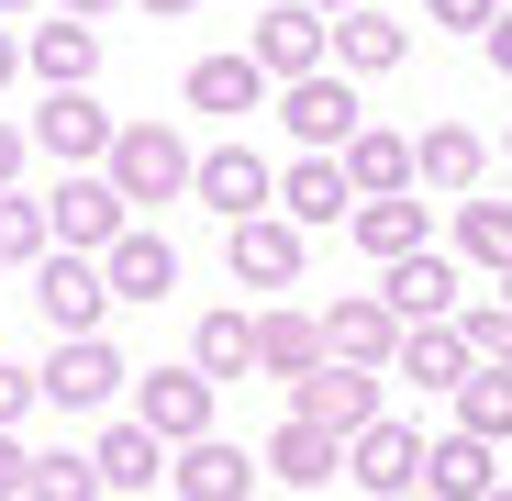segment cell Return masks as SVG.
<instances>
[{"label":"cell","mask_w":512,"mask_h":501,"mask_svg":"<svg viewBox=\"0 0 512 501\" xmlns=\"http://www.w3.org/2000/svg\"><path fill=\"white\" fill-rule=\"evenodd\" d=\"M423 468H435V435H412V424H379L368 435H346V479L368 490V501H423Z\"/></svg>","instance_id":"1"},{"label":"cell","mask_w":512,"mask_h":501,"mask_svg":"<svg viewBox=\"0 0 512 501\" xmlns=\"http://www.w3.org/2000/svg\"><path fill=\"white\" fill-rule=\"evenodd\" d=\"M34 312H45L56 346H67V334H101V312H112V268H101V257H67V245H56V257L34 268Z\"/></svg>","instance_id":"2"},{"label":"cell","mask_w":512,"mask_h":501,"mask_svg":"<svg viewBox=\"0 0 512 501\" xmlns=\"http://www.w3.org/2000/svg\"><path fill=\"white\" fill-rule=\"evenodd\" d=\"M201 179V156L167 134V123H123V145H112V190L123 201H179Z\"/></svg>","instance_id":"3"},{"label":"cell","mask_w":512,"mask_h":501,"mask_svg":"<svg viewBox=\"0 0 512 501\" xmlns=\"http://www.w3.org/2000/svg\"><path fill=\"white\" fill-rule=\"evenodd\" d=\"M45 223H56V245H67V257H112V245L134 234V223H123V190H112V179H90V167L45 190Z\"/></svg>","instance_id":"4"},{"label":"cell","mask_w":512,"mask_h":501,"mask_svg":"<svg viewBox=\"0 0 512 501\" xmlns=\"http://www.w3.org/2000/svg\"><path fill=\"white\" fill-rule=\"evenodd\" d=\"M401 334H412V323H401L379 290H346V301L323 312V357H334V368H379V379H390V368H401Z\"/></svg>","instance_id":"5"},{"label":"cell","mask_w":512,"mask_h":501,"mask_svg":"<svg viewBox=\"0 0 512 501\" xmlns=\"http://www.w3.org/2000/svg\"><path fill=\"white\" fill-rule=\"evenodd\" d=\"M245 56L268 67V78H323V56H334V23L312 12V0H279V12H256V34H245Z\"/></svg>","instance_id":"6"},{"label":"cell","mask_w":512,"mask_h":501,"mask_svg":"<svg viewBox=\"0 0 512 501\" xmlns=\"http://www.w3.org/2000/svg\"><path fill=\"white\" fill-rule=\"evenodd\" d=\"M279 123L301 134V156H346V145L368 134V112H357V78H301V90H279Z\"/></svg>","instance_id":"7"},{"label":"cell","mask_w":512,"mask_h":501,"mask_svg":"<svg viewBox=\"0 0 512 501\" xmlns=\"http://www.w3.org/2000/svg\"><path fill=\"white\" fill-rule=\"evenodd\" d=\"M45 401L56 412H101L112 390H123V346H112V334H67V346H45Z\"/></svg>","instance_id":"8"},{"label":"cell","mask_w":512,"mask_h":501,"mask_svg":"<svg viewBox=\"0 0 512 501\" xmlns=\"http://www.w3.org/2000/svg\"><path fill=\"white\" fill-rule=\"evenodd\" d=\"M34 145L56 156V167H112V145H123V123L90 101V90H45V112H34Z\"/></svg>","instance_id":"9"},{"label":"cell","mask_w":512,"mask_h":501,"mask_svg":"<svg viewBox=\"0 0 512 501\" xmlns=\"http://www.w3.org/2000/svg\"><path fill=\"white\" fill-rule=\"evenodd\" d=\"M134 424L167 435V446H201V435H212V379H201V368H145V379H134Z\"/></svg>","instance_id":"10"},{"label":"cell","mask_w":512,"mask_h":501,"mask_svg":"<svg viewBox=\"0 0 512 501\" xmlns=\"http://www.w3.org/2000/svg\"><path fill=\"white\" fill-rule=\"evenodd\" d=\"M290 412H301V424H323V435H368L390 401H379V368H334V357H323V368L290 390Z\"/></svg>","instance_id":"11"},{"label":"cell","mask_w":512,"mask_h":501,"mask_svg":"<svg viewBox=\"0 0 512 501\" xmlns=\"http://www.w3.org/2000/svg\"><path fill=\"white\" fill-rule=\"evenodd\" d=\"M301 245H312V234H301L290 212H256V223L223 234V268H234L245 290H290V279H301Z\"/></svg>","instance_id":"12"},{"label":"cell","mask_w":512,"mask_h":501,"mask_svg":"<svg viewBox=\"0 0 512 501\" xmlns=\"http://www.w3.org/2000/svg\"><path fill=\"white\" fill-rule=\"evenodd\" d=\"M190 190H201V201H212L223 223H256V212H268V201H279V167H268V156H256V145H212Z\"/></svg>","instance_id":"13"},{"label":"cell","mask_w":512,"mask_h":501,"mask_svg":"<svg viewBox=\"0 0 512 501\" xmlns=\"http://www.w3.org/2000/svg\"><path fill=\"white\" fill-rule=\"evenodd\" d=\"M279 212H290L301 234L357 223V179H346V156H290V167H279Z\"/></svg>","instance_id":"14"},{"label":"cell","mask_w":512,"mask_h":501,"mask_svg":"<svg viewBox=\"0 0 512 501\" xmlns=\"http://www.w3.org/2000/svg\"><path fill=\"white\" fill-rule=\"evenodd\" d=\"M256 468H268V457H245V446L201 435V446L167 457V490H179V501H256Z\"/></svg>","instance_id":"15"},{"label":"cell","mask_w":512,"mask_h":501,"mask_svg":"<svg viewBox=\"0 0 512 501\" xmlns=\"http://www.w3.org/2000/svg\"><path fill=\"white\" fill-rule=\"evenodd\" d=\"M401 379H423V390H446V401H457V390L479 379L468 323H412V334H401Z\"/></svg>","instance_id":"16"},{"label":"cell","mask_w":512,"mask_h":501,"mask_svg":"<svg viewBox=\"0 0 512 501\" xmlns=\"http://www.w3.org/2000/svg\"><path fill=\"white\" fill-rule=\"evenodd\" d=\"M23 67L45 78V90H90V67H101V23H67V12L34 23V34H23Z\"/></svg>","instance_id":"17"},{"label":"cell","mask_w":512,"mask_h":501,"mask_svg":"<svg viewBox=\"0 0 512 501\" xmlns=\"http://www.w3.org/2000/svg\"><path fill=\"white\" fill-rule=\"evenodd\" d=\"M379 279H390L379 301H390L401 323H457V257L423 245V257H401V268H379Z\"/></svg>","instance_id":"18"},{"label":"cell","mask_w":512,"mask_h":501,"mask_svg":"<svg viewBox=\"0 0 512 501\" xmlns=\"http://www.w3.org/2000/svg\"><path fill=\"white\" fill-rule=\"evenodd\" d=\"M401 56H412V23H401V12H379V0L334 23V67H346V78H390Z\"/></svg>","instance_id":"19"},{"label":"cell","mask_w":512,"mask_h":501,"mask_svg":"<svg viewBox=\"0 0 512 501\" xmlns=\"http://www.w3.org/2000/svg\"><path fill=\"white\" fill-rule=\"evenodd\" d=\"M167 457H179V446H167V435H145L134 412H123V424H112V435L90 446V468H101V490H123V501H134V490H156V479H167Z\"/></svg>","instance_id":"20"},{"label":"cell","mask_w":512,"mask_h":501,"mask_svg":"<svg viewBox=\"0 0 512 501\" xmlns=\"http://www.w3.org/2000/svg\"><path fill=\"white\" fill-rule=\"evenodd\" d=\"M323 368V312H256V379H312Z\"/></svg>","instance_id":"21"},{"label":"cell","mask_w":512,"mask_h":501,"mask_svg":"<svg viewBox=\"0 0 512 501\" xmlns=\"http://www.w3.org/2000/svg\"><path fill=\"white\" fill-rule=\"evenodd\" d=\"M101 268H112V301H167V290H179V245H167L156 223H134Z\"/></svg>","instance_id":"22"},{"label":"cell","mask_w":512,"mask_h":501,"mask_svg":"<svg viewBox=\"0 0 512 501\" xmlns=\"http://www.w3.org/2000/svg\"><path fill=\"white\" fill-rule=\"evenodd\" d=\"M346 179H357V201H401V190L423 179V145H401L390 123H368V134L346 145Z\"/></svg>","instance_id":"23"},{"label":"cell","mask_w":512,"mask_h":501,"mask_svg":"<svg viewBox=\"0 0 512 501\" xmlns=\"http://www.w3.org/2000/svg\"><path fill=\"white\" fill-rule=\"evenodd\" d=\"M268 479H290V490H323V479H346V435H323V424H290L268 435Z\"/></svg>","instance_id":"24"},{"label":"cell","mask_w":512,"mask_h":501,"mask_svg":"<svg viewBox=\"0 0 512 501\" xmlns=\"http://www.w3.org/2000/svg\"><path fill=\"white\" fill-rule=\"evenodd\" d=\"M490 490H501V468H490V446L446 424V435H435V468H423V501H490Z\"/></svg>","instance_id":"25"},{"label":"cell","mask_w":512,"mask_h":501,"mask_svg":"<svg viewBox=\"0 0 512 501\" xmlns=\"http://www.w3.org/2000/svg\"><path fill=\"white\" fill-rule=\"evenodd\" d=\"M256 90H268V67H256V56H190V78H179L190 112H256Z\"/></svg>","instance_id":"26"},{"label":"cell","mask_w":512,"mask_h":501,"mask_svg":"<svg viewBox=\"0 0 512 501\" xmlns=\"http://www.w3.org/2000/svg\"><path fill=\"white\" fill-rule=\"evenodd\" d=\"M479 167H490L479 123H435V134H423V190H446V201H479Z\"/></svg>","instance_id":"27"},{"label":"cell","mask_w":512,"mask_h":501,"mask_svg":"<svg viewBox=\"0 0 512 501\" xmlns=\"http://www.w3.org/2000/svg\"><path fill=\"white\" fill-rule=\"evenodd\" d=\"M357 257H379V268H401V257H423V201H357Z\"/></svg>","instance_id":"28"},{"label":"cell","mask_w":512,"mask_h":501,"mask_svg":"<svg viewBox=\"0 0 512 501\" xmlns=\"http://www.w3.org/2000/svg\"><path fill=\"white\" fill-rule=\"evenodd\" d=\"M190 368H201V379H256V312H201Z\"/></svg>","instance_id":"29"},{"label":"cell","mask_w":512,"mask_h":501,"mask_svg":"<svg viewBox=\"0 0 512 501\" xmlns=\"http://www.w3.org/2000/svg\"><path fill=\"white\" fill-rule=\"evenodd\" d=\"M457 257L468 268H490V279H512V201H457Z\"/></svg>","instance_id":"30"},{"label":"cell","mask_w":512,"mask_h":501,"mask_svg":"<svg viewBox=\"0 0 512 501\" xmlns=\"http://www.w3.org/2000/svg\"><path fill=\"white\" fill-rule=\"evenodd\" d=\"M457 435H479V446H512V368H479V379L457 390Z\"/></svg>","instance_id":"31"},{"label":"cell","mask_w":512,"mask_h":501,"mask_svg":"<svg viewBox=\"0 0 512 501\" xmlns=\"http://www.w3.org/2000/svg\"><path fill=\"white\" fill-rule=\"evenodd\" d=\"M45 257H56V223H45V201L0 190V268H45Z\"/></svg>","instance_id":"32"},{"label":"cell","mask_w":512,"mask_h":501,"mask_svg":"<svg viewBox=\"0 0 512 501\" xmlns=\"http://www.w3.org/2000/svg\"><path fill=\"white\" fill-rule=\"evenodd\" d=\"M34 501H101V468L67 457V446H45V457H34Z\"/></svg>","instance_id":"33"},{"label":"cell","mask_w":512,"mask_h":501,"mask_svg":"<svg viewBox=\"0 0 512 501\" xmlns=\"http://www.w3.org/2000/svg\"><path fill=\"white\" fill-rule=\"evenodd\" d=\"M457 323H468V346H479V368H512V301H468Z\"/></svg>","instance_id":"34"},{"label":"cell","mask_w":512,"mask_h":501,"mask_svg":"<svg viewBox=\"0 0 512 501\" xmlns=\"http://www.w3.org/2000/svg\"><path fill=\"white\" fill-rule=\"evenodd\" d=\"M501 12H512V0H423V23H446V34H468V45H490Z\"/></svg>","instance_id":"35"},{"label":"cell","mask_w":512,"mask_h":501,"mask_svg":"<svg viewBox=\"0 0 512 501\" xmlns=\"http://www.w3.org/2000/svg\"><path fill=\"white\" fill-rule=\"evenodd\" d=\"M34 390H45L34 368H12V357H0V435H23V412H34Z\"/></svg>","instance_id":"36"},{"label":"cell","mask_w":512,"mask_h":501,"mask_svg":"<svg viewBox=\"0 0 512 501\" xmlns=\"http://www.w3.org/2000/svg\"><path fill=\"white\" fill-rule=\"evenodd\" d=\"M34 457H45V446H23V435H0V501H34Z\"/></svg>","instance_id":"37"},{"label":"cell","mask_w":512,"mask_h":501,"mask_svg":"<svg viewBox=\"0 0 512 501\" xmlns=\"http://www.w3.org/2000/svg\"><path fill=\"white\" fill-rule=\"evenodd\" d=\"M0 190H23V123H0Z\"/></svg>","instance_id":"38"},{"label":"cell","mask_w":512,"mask_h":501,"mask_svg":"<svg viewBox=\"0 0 512 501\" xmlns=\"http://www.w3.org/2000/svg\"><path fill=\"white\" fill-rule=\"evenodd\" d=\"M479 56H490V67H501V78H512V12H501V23H490V45H479Z\"/></svg>","instance_id":"39"},{"label":"cell","mask_w":512,"mask_h":501,"mask_svg":"<svg viewBox=\"0 0 512 501\" xmlns=\"http://www.w3.org/2000/svg\"><path fill=\"white\" fill-rule=\"evenodd\" d=\"M12 78H23V34H12V23H0V90H12Z\"/></svg>","instance_id":"40"},{"label":"cell","mask_w":512,"mask_h":501,"mask_svg":"<svg viewBox=\"0 0 512 501\" xmlns=\"http://www.w3.org/2000/svg\"><path fill=\"white\" fill-rule=\"evenodd\" d=\"M56 12H67V23H101V12H123V0H56Z\"/></svg>","instance_id":"41"},{"label":"cell","mask_w":512,"mask_h":501,"mask_svg":"<svg viewBox=\"0 0 512 501\" xmlns=\"http://www.w3.org/2000/svg\"><path fill=\"white\" fill-rule=\"evenodd\" d=\"M134 12H167V23H179V12H201V0H134Z\"/></svg>","instance_id":"42"},{"label":"cell","mask_w":512,"mask_h":501,"mask_svg":"<svg viewBox=\"0 0 512 501\" xmlns=\"http://www.w3.org/2000/svg\"><path fill=\"white\" fill-rule=\"evenodd\" d=\"M312 12H323V23H346V12H368V0H312Z\"/></svg>","instance_id":"43"},{"label":"cell","mask_w":512,"mask_h":501,"mask_svg":"<svg viewBox=\"0 0 512 501\" xmlns=\"http://www.w3.org/2000/svg\"><path fill=\"white\" fill-rule=\"evenodd\" d=\"M23 12H34V0H0V23H23Z\"/></svg>","instance_id":"44"},{"label":"cell","mask_w":512,"mask_h":501,"mask_svg":"<svg viewBox=\"0 0 512 501\" xmlns=\"http://www.w3.org/2000/svg\"><path fill=\"white\" fill-rule=\"evenodd\" d=\"M490 501H512V479H501V490H490Z\"/></svg>","instance_id":"45"},{"label":"cell","mask_w":512,"mask_h":501,"mask_svg":"<svg viewBox=\"0 0 512 501\" xmlns=\"http://www.w3.org/2000/svg\"><path fill=\"white\" fill-rule=\"evenodd\" d=\"M501 167H512V134H501Z\"/></svg>","instance_id":"46"},{"label":"cell","mask_w":512,"mask_h":501,"mask_svg":"<svg viewBox=\"0 0 512 501\" xmlns=\"http://www.w3.org/2000/svg\"><path fill=\"white\" fill-rule=\"evenodd\" d=\"M501 301H512V279H501Z\"/></svg>","instance_id":"47"}]
</instances>
